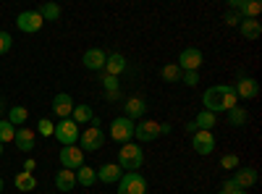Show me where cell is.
<instances>
[{"mask_svg":"<svg viewBox=\"0 0 262 194\" xmlns=\"http://www.w3.org/2000/svg\"><path fill=\"white\" fill-rule=\"evenodd\" d=\"M257 170L254 168H236V174H233V184L238 186V189H252L254 184H257Z\"/></svg>","mask_w":262,"mask_h":194,"instance_id":"obj_14","label":"cell"},{"mask_svg":"<svg viewBox=\"0 0 262 194\" xmlns=\"http://www.w3.org/2000/svg\"><path fill=\"white\" fill-rule=\"evenodd\" d=\"M233 194H249V191H244V189H238V191H233Z\"/></svg>","mask_w":262,"mask_h":194,"instance_id":"obj_42","label":"cell"},{"mask_svg":"<svg viewBox=\"0 0 262 194\" xmlns=\"http://www.w3.org/2000/svg\"><path fill=\"white\" fill-rule=\"evenodd\" d=\"M134 121L131 118H126V116H118L113 123H111V137L116 139V142H121V144H128L131 142V137H134Z\"/></svg>","mask_w":262,"mask_h":194,"instance_id":"obj_5","label":"cell"},{"mask_svg":"<svg viewBox=\"0 0 262 194\" xmlns=\"http://www.w3.org/2000/svg\"><path fill=\"white\" fill-rule=\"evenodd\" d=\"M238 32H242L244 39H257L262 34V24L257 18H242V24H238Z\"/></svg>","mask_w":262,"mask_h":194,"instance_id":"obj_21","label":"cell"},{"mask_svg":"<svg viewBox=\"0 0 262 194\" xmlns=\"http://www.w3.org/2000/svg\"><path fill=\"white\" fill-rule=\"evenodd\" d=\"M126 69V58L121 55V53H111L107 55V60H105V74H111V76H121V71Z\"/></svg>","mask_w":262,"mask_h":194,"instance_id":"obj_20","label":"cell"},{"mask_svg":"<svg viewBox=\"0 0 262 194\" xmlns=\"http://www.w3.org/2000/svg\"><path fill=\"white\" fill-rule=\"evenodd\" d=\"M160 76H163L165 81H170V84H179V81H181V69L176 66V63H168V66H163Z\"/></svg>","mask_w":262,"mask_h":194,"instance_id":"obj_29","label":"cell"},{"mask_svg":"<svg viewBox=\"0 0 262 194\" xmlns=\"http://www.w3.org/2000/svg\"><path fill=\"white\" fill-rule=\"evenodd\" d=\"M191 147H194L196 155H212V149H215L212 132H196V134H191Z\"/></svg>","mask_w":262,"mask_h":194,"instance_id":"obj_10","label":"cell"},{"mask_svg":"<svg viewBox=\"0 0 262 194\" xmlns=\"http://www.w3.org/2000/svg\"><path fill=\"white\" fill-rule=\"evenodd\" d=\"M11 45H13V37H11L8 32H0V55L8 53V50H11Z\"/></svg>","mask_w":262,"mask_h":194,"instance_id":"obj_35","label":"cell"},{"mask_svg":"<svg viewBox=\"0 0 262 194\" xmlns=\"http://www.w3.org/2000/svg\"><path fill=\"white\" fill-rule=\"evenodd\" d=\"M0 155H3V144H0Z\"/></svg>","mask_w":262,"mask_h":194,"instance_id":"obj_44","label":"cell"},{"mask_svg":"<svg viewBox=\"0 0 262 194\" xmlns=\"http://www.w3.org/2000/svg\"><path fill=\"white\" fill-rule=\"evenodd\" d=\"M116 194H147V181L144 176H139L137 170H128L118 181V191Z\"/></svg>","mask_w":262,"mask_h":194,"instance_id":"obj_3","label":"cell"},{"mask_svg":"<svg viewBox=\"0 0 262 194\" xmlns=\"http://www.w3.org/2000/svg\"><path fill=\"white\" fill-rule=\"evenodd\" d=\"M37 128H39V134H42V137H53V132H55V123H53L50 118H42V121L37 123Z\"/></svg>","mask_w":262,"mask_h":194,"instance_id":"obj_33","label":"cell"},{"mask_svg":"<svg viewBox=\"0 0 262 194\" xmlns=\"http://www.w3.org/2000/svg\"><path fill=\"white\" fill-rule=\"evenodd\" d=\"M95 181H97V170H95V168L81 165V168L76 170V184H81V186H95Z\"/></svg>","mask_w":262,"mask_h":194,"instance_id":"obj_24","label":"cell"},{"mask_svg":"<svg viewBox=\"0 0 262 194\" xmlns=\"http://www.w3.org/2000/svg\"><path fill=\"white\" fill-rule=\"evenodd\" d=\"M13 134H16V128L11 126V121H0V144L13 142Z\"/></svg>","mask_w":262,"mask_h":194,"instance_id":"obj_31","label":"cell"},{"mask_svg":"<svg viewBox=\"0 0 262 194\" xmlns=\"http://www.w3.org/2000/svg\"><path fill=\"white\" fill-rule=\"evenodd\" d=\"M95 118V113H92V107L90 105H74V111H71V121L79 126V123H90Z\"/></svg>","mask_w":262,"mask_h":194,"instance_id":"obj_23","label":"cell"},{"mask_svg":"<svg viewBox=\"0 0 262 194\" xmlns=\"http://www.w3.org/2000/svg\"><path fill=\"white\" fill-rule=\"evenodd\" d=\"M55 186L60 191H71L76 186V170H69V168H60L55 174Z\"/></svg>","mask_w":262,"mask_h":194,"instance_id":"obj_19","label":"cell"},{"mask_svg":"<svg viewBox=\"0 0 262 194\" xmlns=\"http://www.w3.org/2000/svg\"><path fill=\"white\" fill-rule=\"evenodd\" d=\"M233 191H238V186L233 184V179H226V181H223V186H221V191H217V194H233Z\"/></svg>","mask_w":262,"mask_h":194,"instance_id":"obj_37","label":"cell"},{"mask_svg":"<svg viewBox=\"0 0 262 194\" xmlns=\"http://www.w3.org/2000/svg\"><path fill=\"white\" fill-rule=\"evenodd\" d=\"M142 163H144V153H142V147L139 144H123L121 149H118V165H121V170H137V168H142Z\"/></svg>","mask_w":262,"mask_h":194,"instance_id":"obj_2","label":"cell"},{"mask_svg":"<svg viewBox=\"0 0 262 194\" xmlns=\"http://www.w3.org/2000/svg\"><path fill=\"white\" fill-rule=\"evenodd\" d=\"M34 168H37V163H34L32 158H29V160L24 163V174H32V170H34Z\"/></svg>","mask_w":262,"mask_h":194,"instance_id":"obj_39","label":"cell"},{"mask_svg":"<svg viewBox=\"0 0 262 194\" xmlns=\"http://www.w3.org/2000/svg\"><path fill=\"white\" fill-rule=\"evenodd\" d=\"M42 16L37 13V11H24V13H18L16 16V27L21 29V32H27V34H32V32H39L42 29Z\"/></svg>","mask_w":262,"mask_h":194,"instance_id":"obj_9","label":"cell"},{"mask_svg":"<svg viewBox=\"0 0 262 194\" xmlns=\"http://www.w3.org/2000/svg\"><path fill=\"white\" fill-rule=\"evenodd\" d=\"M247 121H249L247 107L236 105V107H231V111H228V123H231V126H247Z\"/></svg>","mask_w":262,"mask_h":194,"instance_id":"obj_25","label":"cell"},{"mask_svg":"<svg viewBox=\"0 0 262 194\" xmlns=\"http://www.w3.org/2000/svg\"><path fill=\"white\" fill-rule=\"evenodd\" d=\"M16 189L18 191H32V189H37V179L32 176V174H24V170H21V174H16Z\"/></svg>","mask_w":262,"mask_h":194,"instance_id":"obj_26","label":"cell"},{"mask_svg":"<svg viewBox=\"0 0 262 194\" xmlns=\"http://www.w3.org/2000/svg\"><path fill=\"white\" fill-rule=\"evenodd\" d=\"M181 81L186 87H194V84H200V71H181Z\"/></svg>","mask_w":262,"mask_h":194,"instance_id":"obj_34","label":"cell"},{"mask_svg":"<svg viewBox=\"0 0 262 194\" xmlns=\"http://www.w3.org/2000/svg\"><path fill=\"white\" fill-rule=\"evenodd\" d=\"M134 137L139 142H155L160 137V123L158 121H139L134 126Z\"/></svg>","mask_w":262,"mask_h":194,"instance_id":"obj_11","label":"cell"},{"mask_svg":"<svg viewBox=\"0 0 262 194\" xmlns=\"http://www.w3.org/2000/svg\"><path fill=\"white\" fill-rule=\"evenodd\" d=\"M202 63H205L202 50H196V48H186V50H181L176 66H179L181 71H200V69H202Z\"/></svg>","mask_w":262,"mask_h":194,"instance_id":"obj_6","label":"cell"},{"mask_svg":"<svg viewBox=\"0 0 262 194\" xmlns=\"http://www.w3.org/2000/svg\"><path fill=\"white\" fill-rule=\"evenodd\" d=\"M0 111H3V107H0Z\"/></svg>","mask_w":262,"mask_h":194,"instance_id":"obj_45","label":"cell"},{"mask_svg":"<svg viewBox=\"0 0 262 194\" xmlns=\"http://www.w3.org/2000/svg\"><path fill=\"white\" fill-rule=\"evenodd\" d=\"M37 13L42 16V21H58V18H60V6H55V3H45Z\"/></svg>","mask_w":262,"mask_h":194,"instance_id":"obj_30","label":"cell"},{"mask_svg":"<svg viewBox=\"0 0 262 194\" xmlns=\"http://www.w3.org/2000/svg\"><path fill=\"white\" fill-rule=\"evenodd\" d=\"M53 137H55L63 147H74V144L79 142V126H76L71 118H63V121L55 126Z\"/></svg>","mask_w":262,"mask_h":194,"instance_id":"obj_4","label":"cell"},{"mask_svg":"<svg viewBox=\"0 0 262 194\" xmlns=\"http://www.w3.org/2000/svg\"><path fill=\"white\" fill-rule=\"evenodd\" d=\"M184 128H186V132H189V134H196V132H200V128H196V123H194V121H191V123H186Z\"/></svg>","mask_w":262,"mask_h":194,"instance_id":"obj_40","label":"cell"},{"mask_svg":"<svg viewBox=\"0 0 262 194\" xmlns=\"http://www.w3.org/2000/svg\"><path fill=\"white\" fill-rule=\"evenodd\" d=\"M121 165L118 163H107V165H100V170H97V179L102 181V184H118L121 181Z\"/></svg>","mask_w":262,"mask_h":194,"instance_id":"obj_18","label":"cell"},{"mask_svg":"<svg viewBox=\"0 0 262 194\" xmlns=\"http://www.w3.org/2000/svg\"><path fill=\"white\" fill-rule=\"evenodd\" d=\"M27 118H29V111H27L24 105H13V107H11V113H8L11 126H21V123H27Z\"/></svg>","mask_w":262,"mask_h":194,"instance_id":"obj_28","label":"cell"},{"mask_svg":"<svg viewBox=\"0 0 262 194\" xmlns=\"http://www.w3.org/2000/svg\"><path fill=\"white\" fill-rule=\"evenodd\" d=\"M0 191H3V179H0Z\"/></svg>","mask_w":262,"mask_h":194,"instance_id":"obj_43","label":"cell"},{"mask_svg":"<svg viewBox=\"0 0 262 194\" xmlns=\"http://www.w3.org/2000/svg\"><path fill=\"white\" fill-rule=\"evenodd\" d=\"M13 142H16V147L21 149V153H32V149H34V144H37V139H34V132H32V128H27V126L16 128Z\"/></svg>","mask_w":262,"mask_h":194,"instance_id":"obj_13","label":"cell"},{"mask_svg":"<svg viewBox=\"0 0 262 194\" xmlns=\"http://www.w3.org/2000/svg\"><path fill=\"white\" fill-rule=\"evenodd\" d=\"M79 142H81V153H95V149H100V147H102L105 134H102V128L90 126V128H86V132L79 137Z\"/></svg>","mask_w":262,"mask_h":194,"instance_id":"obj_8","label":"cell"},{"mask_svg":"<svg viewBox=\"0 0 262 194\" xmlns=\"http://www.w3.org/2000/svg\"><path fill=\"white\" fill-rule=\"evenodd\" d=\"M221 165L228 168V170H236L238 168V155H223L221 158Z\"/></svg>","mask_w":262,"mask_h":194,"instance_id":"obj_36","label":"cell"},{"mask_svg":"<svg viewBox=\"0 0 262 194\" xmlns=\"http://www.w3.org/2000/svg\"><path fill=\"white\" fill-rule=\"evenodd\" d=\"M58 160L63 168H69V170H76L84 165V153H81V147H63L60 153H58Z\"/></svg>","mask_w":262,"mask_h":194,"instance_id":"obj_7","label":"cell"},{"mask_svg":"<svg viewBox=\"0 0 262 194\" xmlns=\"http://www.w3.org/2000/svg\"><path fill=\"white\" fill-rule=\"evenodd\" d=\"M231 8L238 11V16L242 18H257L262 6L257 3V0H249V3H244V0H231Z\"/></svg>","mask_w":262,"mask_h":194,"instance_id":"obj_17","label":"cell"},{"mask_svg":"<svg viewBox=\"0 0 262 194\" xmlns=\"http://www.w3.org/2000/svg\"><path fill=\"white\" fill-rule=\"evenodd\" d=\"M202 105H205L202 111H210V113H221V111H231V107H236L238 97H236L233 84H215V87L205 90Z\"/></svg>","mask_w":262,"mask_h":194,"instance_id":"obj_1","label":"cell"},{"mask_svg":"<svg viewBox=\"0 0 262 194\" xmlns=\"http://www.w3.org/2000/svg\"><path fill=\"white\" fill-rule=\"evenodd\" d=\"M144 111H147V102L142 100V97H128L126 100V118H142L144 116Z\"/></svg>","mask_w":262,"mask_h":194,"instance_id":"obj_22","label":"cell"},{"mask_svg":"<svg viewBox=\"0 0 262 194\" xmlns=\"http://www.w3.org/2000/svg\"><path fill=\"white\" fill-rule=\"evenodd\" d=\"M160 134H170V123H160Z\"/></svg>","mask_w":262,"mask_h":194,"instance_id":"obj_41","label":"cell"},{"mask_svg":"<svg viewBox=\"0 0 262 194\" xmlns=\"http://www.w3.org/2000/svg\"><path fill=\"white\" fill-rule=\"evenodd\" d=\"M194 123H196V128H200V132H210V128L215 126V113L200 111V113H196V118H194Z\"/></svg>","mask_w":262,"mask_h":194,"instance_id":"obj_27","label":"cell"},{"mask_svg":"<svg viewBox=\"0 0 262 194\" xmlns=\"http://www.w3.org/2000/svg\"><path fill=\"white\" fill-rule=\"evenodd\" d=\"M105 60H107V53L100 50V48H92L84 53V66L90 71H102L105 69Z\"/></svg>","mask_w":262,"mask_h":194,"instance_id":"obj_15","label":"cell"},{"mask_svg":"<svg viewBox=\"0 0 262 194\" xmlns=\"http://www.w3.org/2000/svg\"><path fill=\"white\" fill-rule=\"evenodd\" d=\"M236 97H244V100H252V97H257V92H259V84L252 79V76H242L238 79V84H236Z\"/></svg>","mask_w":262,"mask_h":194,"instance_id":"obj_16","label":"cell"},{"mask_svg":"<svg viewBox=\"0 0 262 194\" xmlns=\"http://www.w3.org/2000/svg\"><path fill=\"white\" fill-rule=\"evenodd\" d=\"M102 87H105L107 92H118V87H121V81H118V76H111V74H102Z\"/></svg>","mask_w":262,"mask_h":194,"instance_id":"obj_32","label":"cell"},{"mask_svg":"<svg viewBox=\"0 0 262 194\" xmlns=\"http://www.w3.org/2000/svg\"><path fill=\"white\" fill-rule=\"evenodd\" d=\"M71 111H74V100H71V95L60 92V95L53 97V113H55L60 121H63V118H71Z\"/></svg>","mask_w":262,"mask_h":194,"instance_id":"obj_12","label":"cell"},{"mask_svg":"<svg viewBox=\"0 0 262 194\" xmlns=\"http://www.w3.org/2000/svg\"><path fill=\"white\" fill-rule=\"evenodd\" d=\"M226 24H228V27H238V24H242V16H238L236 11H228V13H226Z\"/></svg>","mask_w":262,"mask_h":194,"instance_id":"obj_38","label":"cell"}]
</instances>
